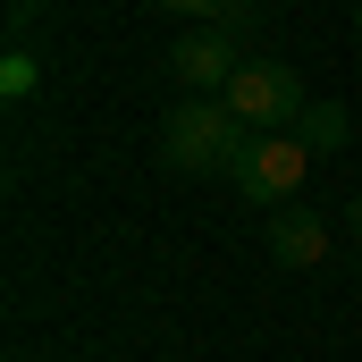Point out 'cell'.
Listing matches in <instances>:
<instances>
[{
	"instance_id": "7",
	"label": "cell",
	"mask_w": 362,
	"mask_h": 362,
	"mask_svg": "<svg viewBox=\"0 0 362 362\" xmlns=\"http://www.w3.org/2000/svg\"><path fill=\"white\" fill-rule=\"evenodd\" d=\"M34 76H42V59H34V51H8V59H0V93H8V101H25Z\"/></svg>"
},
{
	"instance_id": "2",
	"label": "cell",
	"mask_w": 362,
	"mask_h": 362,
	"mask_svg": "<svg viewBox=\"0 0 362 362\" xmlns=\"http://www.w3.org/2000/svg\"><path fill=\"white\" fill-rule=\"evenodd\" d=\"M303 169H312V144H303L295 127H253V135H245V152H236V169H228V185H236L245 202L278 211V202H295Z\"/></svg>"
},
{
	"instance_id": "3",
	"label": "cell",
	"mask_w": 362,
	"mask_h": 362,
	"mask_svg": "<svg viewBox=\"0 0 362 362\" xmlns=\"http://www.w3.org/2000/svg\"><path fill=\"white\" fill-rule=\"evenodd\" d=\"M219 101H228L245 127H295L312 93H303V76H295L286 59H245V68L228 76V93H219Z\"/></svg>"
},
{
	"instance_id": "5",
	"label": "cell",
	"mask_w": 362,
	"mask_h": 362,
	"mask_svg": "<svg viewBox=\"0 0 362 362\" xmlns=\"http://www.w3.org/2000/svg\"><path fill=\"white\" fill-rule=\"evenodd\" d=\"M262 245H270L278 270H320L329 262V219L312 202H278L270 219H262Z\"/></svg>"
},
{
	"instance_id": "9",
	"label": "cell",
	"mask_w": 362,
	"mask_h": 362,
	"mask_svg": "<svg viewBox=\"0 0 362 362\" xmlns=\"http://www.w3.org/2000/svg\"><path fill=\"white\" fill-rule=\"evenodd\" d=\"M211 25H228L236 42H253V34H262V0H219V17H211Z\"/></svg>"
},
{
	"instance_id": "12",
	"label": "cell",
	"mask_w": 362,
	"mask_h": 362,
	"mask_svg": "<svg viewBox=\"0 0 362 362\" xmlns=\"http://www.w3.org/2000/svg\"><path fill=\"white\" fill-rule=\"evenodd\" d=\"M354 25H362V17H354Z\"/></svg>"
},
{
	"instance_id": "4",
	"label": "cell",
	"mask_w": 362,
	"mask_h": 362,
	"mask_svg": "<svg viewBox=\"0 0 362 362\" xmlns=\"http://www.w3.org/2000/svg\"><path fill=\"white\" fill-rule=\"evenodd\" d=\"M245 68V42L228 34V25H185L177 51H169V76L185 93H228V76Z\"/></svg>"
},
{
	"instance_id": "10",
	"label": "cell",
	"mask_w": 362,
	"mask_h": 362,
	"mask_svg": "<svg viewBox=\"0 0 362 362\" xmlns=\"http://www.w3.org/2000/svg\"><path fill=\"white\" fill-rule=\"evenodd\" d=\"M169 17H219V0H160Z\"/></svg>"
},
{
	"instance_id": "1",
	"label": "cell",
	"mask_w": 362,
	"mask_h": 362,
	"mask_svg": "<svg viewBox=\"0 0 362 362\" xmlns=\"http://www.w3.org/2000/svg\"><path fill=\"white\" fill-rule=\"evenodd\" d=\"M245 118L219 101V93H185L177 110L160 118V160L177 169V177H228L236 169V152H245Z\"/></svg>"
},
{
	"instance_id": "6",
	"label": "cell",
	"mask_w": 362,
	"mask_h": 362,
	"mask_svg": "<svg viewBox=\"0 0 362 362\" xmlns=\"http://www.w3.org/2000/svg\"><path fill=\"white\" fill-rule=\"evenodd\" d=\"M346 127H354V118H346V101H303V118H295V135H303L312 152H337V144H346Z\"/></svg>"
},
{
	"instance_id": "11",
	"label": "cell",
	"mask_w": 362,
	"mask_h": 362,
	"mask_svg": "<svg viewBox=\"0 0 362 362\" xmlns=\"http://www.w3.org/2000/svg\"><path fill=\"white\" fill-rule=\"evenodd\" d=\"M346 228H354V245H362V194H354V202H346Z\"/></svg>"
},
{
	"instance_id": "8",
	"label": "cell",
	"mask_w": 362,
	"mask_h": 362,
	"mask_svg": "<svg viewBox=\"0 0 362 362\" xmlns=\"http://www.w3.org/2000/svg\"><path fill=\"white\" fill-rule=\"evenodd\" d=\"M42 34V0H8V51H34Z\"/></svg>"
}]
</instances>
